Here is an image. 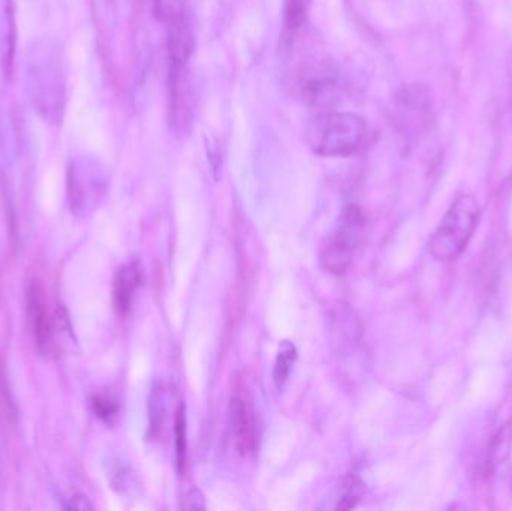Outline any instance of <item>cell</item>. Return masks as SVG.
Returning <instances> with one entry per match:
<instances>
[{"mask_svg":"<svg viewBox=\"0 0 512 511\" xmlns=\"http://www.w3.org/2000/svg\"><path fill=\"white\" fill-rule=\"evenodd\" d=\"M27 92L47 122L60 123L65 114L66 75L62 53L53 42L38 41L30 48Z\"/></svg>","mask_w":512,"mask_h":511,"instance_id":"obj_1","label":"cell"},{"mask_svg":"<svg viewBox=\"0 0 512 511\" xmlns=\"http://www.w3.org/2000/svg\"><path fill=\"white\" fill-rule=\"evenodd\" d=\"M304 138L316 155L346 158L366 147L370 128L358 114L328 110L310 119Z\"/></svg>","mask_w":512,"mask_h":511,"instance_id":"obj_2","label":"cell"},{"mask_svg":"<svg viewBox=\"0 0 512 511\" xmlns=\"http://www.w3.org/2000/svg\"><path fill=\"white\" fill-rule=\"evenodd\" d=\"M480 221V206L472 195H460L429 242V251L436 260H456L472 239Z\"/></svg>","mask_w":512,"mask_h":511,"instance_id":"obj_3","label":"cell"},{"mask_svg":"<svg viewBox=\"0 0 512 511\" xmlns=\"http://www.w3.org/2000/svg\"><path fill=\"white\" fill-rule=\"evenodd\" d=\"M366 218L357 206H346L340 212L333 230L319 248V264L331 275H342L351 266L363 240Z\"/></svg>","mask_w":512,"mask_h":511,"instance_id":"obj_4","label":"cell"},{"mask_svg":"<svg viewBox=\"0 0 512 511\" xmlns=\"http://www.w3.org/2000/svg\"><path fill=\"white\" fill-rule=\"evenodd\" d=\"M294 89L307 105L328 110L339 104L345 83L336 63L328 59H309L295 71Z\"/></svg>","mask_w":512,"mask_h":511,"instance_id":"obj_5","label":"cell"},{"mask_svg":"<svg viewBox=\"0 0 512 511\" xmlns=\"http://www.w3.org/2000/svg\"><path fill=\"white\" fill-rule=\"evenodd\" d=\"M108 189V174L95 158L80 156L69 164V209L75 215L92 213L104 200Z\"/></svg>","mask_w":512,"mask_h":511,"instance_id":"obj_6","label":"cell"},{"mask_svg":"<svg viewBox=\"0 0 512 511\" xmlns=\"http://www.w3.org/2000/svg\"><path fill=\"white\" fill-rule=\"evenodd\" d=\"M27 311H29L36 347L41 353H50L51 348L56 345L54 342L56 333L62 329H69L68 315L62 308L51 315L45 302L44 291L35 282L27 290Z\"/></svg>","mask_w":512,"mask_h":511,"instance_id":"obj_7","label":"cell"},{"mask_svg":"<svg viewBox=\"0 0 512 511\" xmlns=\"http://www.w3.org/2000/svg\"><path fill=\"white\" fill-rule=\"evenodd\" d=\"M231 429L240 455H254L256 449V420L251 399L242 383H237L230 402Z\"/></svg>","mask_w":512,"mask_h":511,"instance_id":"obj_8","label":"cell"},{"mask_svg":"<svg viewBox=\"0 0 512 511\" xmlns=\"http://www.w3.org/2000/svg\"><path fill=\"white\" fill-rule=\"evenodd\" d=\"M194 98L188 65H170V120L176 131H186L191 125Z\"/></svg>","mask_w":512,"mask_h":511,"instance_id":"obj_9","label":"cell"},{"mask_svg":"<svg viewBox=\"0 0 512 511\" xmlns=\"http://www.w3.org/2000/svg\"><path fill=\"white\" fill-rule=\"evenodd\" d=\"M168 23V60L170 65H188L194 53L195 38L191 18L183 6L167 9L164 15Z\"/></svg>","mask_w":512,"mask_h":511,"instance_id":"obj_10","label":"cell"},{"mask_svg":"<svg viewBox=\"0 0 512 511\" xmlns=\"http://www.w3.org/2000/svg\"><path fill=\"white\" fill-rule=\"evenodd\" d=\"M400 119L409 131L417 132L426 128L432 116V98L426 87H405L397 96Z\"/></svg>","mask_w":512,"mask_h":511,"instance_id":"obj_11","label":"cell"},{"mask_svg":"<svg viewBox=\"0 0 512 511\" xmlns=\"http://www.w3.org/2000/svg\"><path fill=\"white\" fill-rule=\"evenodd\" d=\"M141 284H143V272L137 261H132L117 270L113 282V306L117 315L125 317L129 314Z\"/></svg>","mask_w":512,"mask_h":511,"instance_id":"obj_12","label":"cell"},{"mask_svg":"<svg viewBox=\"0 0 512 511\" xmlns=\"http://www.w3.org/2000/svg\"><path fill=\"white\" fill-rule=\"evenodd\" d=\"M0 57H2L3 74L6 78L12 75V66L15 59V45H17V29H15L14 6L12 0H5L3 17L0 20Z\"/></svg>","mask_w":512,"mask_h":511,"instance_id":"obj_13","label":"cell"},{"mask_svg":"<svg viewBox=\"0 0 512 511\" xmlns=\"http://www.w3.org/2000/svg\"><path fill=\"white\" fill-rule=\"evenodd\" d=\"M298 351L291 341H282L276 354L274 362L273 381L277 392L282 393L288 386L291 377L292 366L297 362Z\"/></svg>","mask_w":512,"mask_h":511,"instance_id":"obj_14","label":"cell"},{"mask_svg":"<svg viewBox=\"0 0 512 511\" xmlns=\"http://www.w3.org/2000/svg\"><path fill=\"white\" fill-rule=\"evenodd\" d=\"M165 414H167V396L165 387L156 384L149 398V437L156 440L164 426Z\"/></svg>","mask_w":512,"mask_h":511,"instance_id":"obj_15","label":"cell"},{"mask_svg":"<svg viewBox=\"0 0 512 511\" xmlns=\"http://www.w3.org/2000/svg\"><path fill=\"white\" fill-rule=\"evenodd\" d=\"M174 438H176L177 470L183 473L188 461V420H186L185 404H180L174 417Z\"/></svg>","mask_w":512,"mask_h":511,"instance_id":"obj_16","label":"cell"},{"mask_svg":"<svg viewBox=\"0 0 512 511\" xmlns=\"http://www.w3.org/2000/svg\"><path fill=\"white\" fill-rule=\"evenodd\" d=\"M310 2L312 0H285L283 20H285V27L288 32H297L303 26L307 12H309Z\"/></svg>","mask_w":512,"mask_h":511,"instance_id":"obj_17","label":"cell"},{"mask_svg":"<svg viewBox=\"0 0 512 511\" xmlns=\"http://www.w3.org/2000/svg\"><path fill=\"white\" fill-rule=\"evenodd\" d=\"M90 407H92L93 414H95L99 420H102V422L108 423V425H111V423L117 419V416H119V402L108 395L93 396Z\"/></svg>","mask_w":512,"mask_h":511,"instance_id":"obj_18","label":"cell"},{"mask_svg":"<svg viewBox=\"0 0 512 511\" xmlns=\"http://www.w3.org/2000/svg\"><path fill=\"white\" fill-rule=\"evenodd\" d=\"M364 485L361 480L355 476H348L345 480V494L342 500L337 504V510H351L357 506L360 501L361 494H363Z\"/></svg>","mask_w":512,"mask_h":511,"instance_id":"obj_19","label":"cell"},{"mask_svg":"<svg viewBox=\"0 0 512 511\" xmlns=\"http://www.w3.org/2000/svg\"><path fill=\"white\" fill-rule=\"evenodd\" d=\"M180 509L186 511L206 510V501H204L203 492L198 488L189 489L183 497Z\"/></svg>","mask_w":512,"mask_h":511,"instance_id":"obj_20","label":"cell"},{"mask_svg":"<svg viewBox=\"0 0 512 511\" xmlns=\"http://www.w3.org/2000/svg\"><path fill=\"white\" fill-rule=\"evenodd\" d=\"M68 509L72 510H90L93 509L92 504L89 503L86 497L83 495H75L69 500Z\"/></svg>","mask_w":512,"mask_h":511,"instance_id":"obj_21","label":"cell"},{"mask_svg":"<svg viewBox=\"0 0 512 511\" xmlns=\"http://www.w3.org/2000/svg\"><path fill=\"white\" fill-rule=\"evenodd\" d=\"M508 113H510L512 122V50L510 59H508Z\"/></svg>","mask_w":512,"mask_h":511,"instance_id":"obj_22","label":"cell"}]
</instances>
